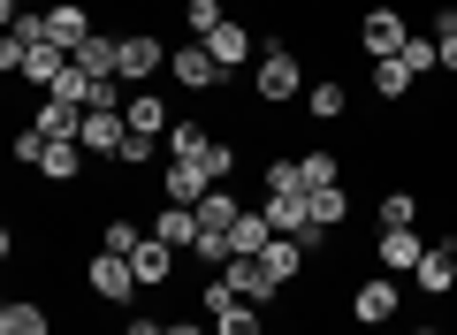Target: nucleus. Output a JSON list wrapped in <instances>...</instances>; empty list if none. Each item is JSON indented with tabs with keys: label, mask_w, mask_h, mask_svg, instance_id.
I'll return each instance as SVG.
<instances>
[{
	"label": "nucleus",
	"mask_w": 457,
	"mask_h": 335,
	"mask_svg": "<svg viewBox=\"0 0 457 335\" xmlns=\"http://www.w3.org/2000/svg\"><path fill=\"white\" fill-rule=\"evenodd\" d=\"M252 92L267 99V107H282V99L305 92V69H297L290 46H260V69H252Z\"/></svg>",
	"instance_id": "1"
},
{
	"label": "nucleus",
	"mask_w": 457,
	"mask_h": 335,
	"mask_svg": "<svg viewBox=\"0 0 457 335\" xmlns=\"http://www.w3.org/2000/svg\"><path fill=\"white\" fill-rule=\"evenodd\" d=\"M77 145H84L92 160H122V145H130V114H122V107H84Z\"/></svg>",
	"instance_id": "2"
},
{
	"label": "nucleus",
	"mask_w": 457,
	"mask_h": 335,
	"mask_svg": "<svg viewBox=\"0 0 457 335\" xmlns=\"http://www.w3.org/2000/svg\"><path fill=\"white\" fill-rule=\"evenodd\" d=\"M84 282H92V297H99V305H130L137 289H145V282H137V267H130L122 252H92V267H84Z\"/></svg>",
	"instance_id": "3"
},
{
	"label": "nucleus",
	"mask_w": 457,
	"mask_h": 335,
	"mask_svg": "<svg viewBox=\"0 0 457 335\" xmlns=\"http://www.w3.org/2000/svg\"><path fill=\"white\" fill-rule=\"evenodd\" d=\"M359 46H366V62H396V54L411 46V23L396 16V8H366V23H359Z\"/></svg>",
	"instance_id": "4"
},
{
	"label": "nucleus",
	"mask_w": 457,
	"mask_h": 335,
	"mask_svg": "<svg viewBox=\"0 0 457 335\" xmlns=\"http://www.w3.org/2000/svg\"><path fill=\"white\" fill-rule=\"evenodd\" d=\"M168 77H176L183 92H213V84H228V69L206 54V38H191V46H176V54H168Z\"/></svg>",
	"instance_id": "5"
},
{
	"label": "nucleus",
	"mask_w": 457,
	"mask_h": 335,
	"mask_svg": "<svg viewBox=\"0 0 457 335\" xmlns=\"http://www.w3.org/2000/svg\"><path fill=\"white\" fill-rule=\"evenodd\" d=\"M168 54H176V46H161L153 31H130V38H122V84H137V92H145V77H161Z\"/></svg>",
	"instance_id": "6"
},
{
	"label": "nucleus",
	"mask_w": 457,
	"mask_h": 335,
	"mask_svg": "<svg viewBox=\"0 0 457 335\" xmlns=\"http://www.w3.org/2000/svg\"><path fill=\"white\" fill-rule=\"evenodd\" d=\"M221 282L237 289L245 305H275V297H282V282L267 274V259H228V267H221Z\"/></svg>",
	"instance_id": "7"
},
{
	"label": "nucleus",
	"mask_w": 457,
	"mask_h": 335,
	"mask_svg": "<svg viewBox=\"0 0 457 335\" xmlns=\"http://www.w3.org/2000/svg\"><path fill=\"white\" fill-rule=\"evenodd\" d=\"M206 191H213L206 160H168V176H161V198H168V206H198Z\"/></svg>",
	"instance_id": "8"
},
{
	"label": "nucleus",
	"mask_w": 457,
	"mask_h": 335,
	"mask_svg": "<svg viewBox=\"0 0 457 335\" xmlns=\"http://www.w3.org/2000/svg\"><path fill=\"white\" fill-rule=\"evenodd\" d=\"M69 62H77V69H84V77H92V84H114V77H122V38L92 31V38H84L77 54H69Z\"/></svg>",
	"instance_id": "9"
},
{
	"label": "nucleus",
	"mask_w": 457,
	"mask_h": 335,
	"mask_svg": "<svg viewBox=\"0 0 457 335\" xmlns=\"http://www.w3.org/2000/svg\"><path fill=\"white\" fill-rule=\"evenodd\" d=\"M396 305H404V289H396L389 274H374V282L351 297V320H359V328H381V320H396Z\"/></svg>",
	"instance_id": "10"
},
{
	"label": "nucleus",
	"mask_w": 457,
	"mask_h": 335,
	"mask_svg": "<svg viewBox=\"0 0 457 335\" xmlns=\"http://www.w3.org/2000/svg\"><path fill=\"white\" fill-rule=\"evenodd\" d=\"M130 138H145V145H168V122H176V114H168V99L161 92H130Z\"/></svg>",
	"instance_id": "11"
},
{
	"label": "nucleus",
	"mask_w": 457,
	"mask_h": 335,
	"mask_svg": "<svg viewBox=\"0 0 457 335\" xmlns=\"http://www.w3.org/2000/svg\"><path fill=\"white\" fill-rule=\"evenodd\" d=\"M411 282H420L427 297H450L457 289V244H427V259L411 267Z\"/></svg>",
	"instance_id": "12"
},
{
	"label": "nucleus",
	"mask_w": 457,
	"mask_h": 335,
	"mask_svg": "<svg viewBox=\"0 0 457 335\" xmlns=\"http://www.w3.org/2000/svg\"><path fill=\"white\" fill-rule=\"evenodd\" d=\"M46 31H54V46H62V54H77L84 38H92V16H84V0H54V8H46Z\"/></svg>",
	"instance_id": "13"
},
{
	"label": "nucleus",
	"mask_w": 457,
	"mask_h": 335,
	"mask_svg": "<svg viewBox=\"0 0 457 335\" xmlns=\"http://www.w3.org/2000/svg\"><path fill=\"white\" fill-rule=\"evenodd\" d=\"M267 244H275V222H267V206H245V214H237V229H228V252H237V259H260Z\"/></svg>",
	"instance_id": "14"
},
{
	"label": "nucleus",
	"mask_w": 457,
	"mask_h": 335,
	"mask_svg": "<svg viewBox=\"0 0 457 335\" xmlns=\"http://www.w3.org/2000/svg\"><path fill=\"white\" fill-rule=\"evenodd\" d=\"M153 237L176 244V252H198V237H206V229H198V206H161L153 214Z\"/></svg>",
	"instance_id": "15"
},
{
	"label": "nucleus",
	"mask_w": 457,
	"mask_h": 335,
	"mask_svg": "<svg viewBox=\"0 0 457 335\" xmlns=\"http://www.w3.org/2000/svg\"><path fill=\"white\" fill-rule=\"evenodd\" d=\"M176 244H161V237H145V244H137V252H130V267H137V282H145V289H168V274H176Z\"/></svg>",
	"instance_id": "16"
},
{
	"label": "nucleus",
	"mask_w": 457,
	"mask_h": 335,
	"mask_svg": "<svg viewBox=\"0 0 457 335\" xmlns=\"http://www.w3.org/2000/svg\"><path fill=\"white\" fill-rule=\"evenodd\" d=\"M206 54H213V62H221V69H228V77H237V69H245V62H252V54H260V46H252V31H245V23L228 16V23H221V31H213V38H206Z\"/></svg>",
	"instance_id": "17"
},
{
	"label": "nucleus",
	"mask_w": 457,
	"mask_h": 335,
	"mask_svg": "<svg viewBox=\"0 0 457 335\" xmlns=\"http://www.w3.org/2000/svg\"><path fill=\"white\" fill-rule=\"evenodd\" d=\"M38 176H46V183H77V176H84V145H77V138H46Z\"/></svg>",
	"instance_id": "18"
},
{
	"label": "nucleus",
	"mask_w": 457,
	"mask_h": 335,
	"mask_svg": "<svg viewBox=\"0 0 457 335\" xmlns=\"http://www.w3.org/2000/svg\"><path fill=\"white\" fill-rule=\"evenodd\" d=\"M420 259H427L420 229H381V267H389V274H411Z\"/></svg>",
	"instance_id": "19"
},
{
	"label": "nucleus",
	"mask_w": 457,
	"mask_h": 335,
	"mask_svg": "<svg viewBox=\"0 0 457 335\" xmlns=\"http://www.w3.org/2000/svg\"><path fill=\"white\" fill-rule=\"evenodd\" d=\"M31 130H46V138H77V130H84V107H69V99H46V92H38Z\"/></svg>",
	"instance_id": "20"
},
{
	"label": "nucleus",
	"mask_w": 457,
	"mask_h": 335,
	"mask_svg": "<svg viewBox=\"0 0 457 335\" xmlns=\"http://www.w3.org/2000/svg\"><path fill=\"white\" fill-rule=\"evenodd\" d=\"M237 214H245V198L228 191V183H213V191L198 198V229H221V237H228V229H237Z\"/></svg>",
	"instance_id": "21"
},
{
	"label": "nucleus",
	"mask_w": 457,
	"mask_h": 335,
	"mask_svg": "<svg viewBox=\"0 0 457 335\" xmlns=\"http://www.w3.org/2000/svg\"><path fill=\"white\" fill-rule=\"evenodd\" d=\"M62 69H69V54H62V46H54V38H46V46H31V54H23V69H16V77H23V84H31V92H46V84H54V77H62Z\"/></svg>",
	"instance_id": "22"
},
{
	"label": "nucleus",
	"mask_w": 457,
	"mask_h": 335,
	"mask_svg": "<svg viewBox=\"0 0 457 335\" xmlns=\"http://www.w3.org/2000/svg\"><path fill=\"white\" fill-rule=\"evenodd\" d=\"M305 114H312V122H343V114H351V92H343L336 77L305 84Z\"/></svg>",
	"instance_id": "23"
},
{
	"label": "nucleus",
	"mask_w": 457,
	"mask_h": 335,
	"mask_svg": "<svg viewBox=\"0 0 457 335\" xmlns=\"http://www.w3.org/2000/svg\"><path fill=\"white\" fill-rule=\"evenodd\" d=\"M260 259H267V274H275V282H282V289H290V282H297V274H305V244H297V237H275V244H267V252H260Z\"/></svg>",
	"instance_id": "24"
},
{
	"label": "nucleus",
	"mask_w": 457,
	"mask_h": 335,
	"mask_svg": "<svg viewBox=\"0 0 457 335\" xmlns=\"http://www.w3.org/2000/svg\"><path fill=\"white\" fill-rule=\"evenodd\" d=\"M0 335H54V313L31 305V297H16L8 313H0Z\"/></svg>",
	"instance_id": "25"
},
{
	"label": "nucleus",
	"mask_w": 457,
	"mask_h": 335,
	"mask_svg": "<svg viewBox=\"0 0 457 335\" xmlns=\"http://www.w3.org/2000/svg\"><path fill=\"white\" fill-rule=\"evenodd\" d=\"M343 222H351V191H343V183H328V191H312V229L328 237V229H343Z\"/></svg>",
	"instance_id": "26"
},
{
	"label": "nucleus",
	"mask_w": 457,
	"mask_h": 335,
	"mask_svg": "<svg viewBox=\"0 0 457 335\" xmlns=\"http://www.w3.org/2000/svg\"><path fill=\"white\" fill-rule=\"evenodd\" d=\"M145 237H153V229H137L130 214H114V222L99 229V252H122V259H130V252H137V244H145Z\"/></svg>",
	"instance_id": "27"
},
{
	"label": "nucleus",
	"mask_w": 457,
	"mask_h": 335,
	"mask_svg": "<svg viewBox=\"0 0 457 335\" xmlns=\"http://www.w3.org/2000/svg\"><path fill=\"white\" fill-rule=\"evenodd\" d=\"M411 84H420V77L404 69V54H396V62H374V92L381 99H411Z\"/></svg>",
	"instance_id": "28"
},
{
	"label": "nucleus",
	"mask_w": 457,
	"mask_h": 335,
	"mask_svg": "<svg viewBox=\"0 0 457 335\" xmlns=\"http://www.w3.org/2000/svg\"><path fill=\"white\" fill-rule=\"evenodd\" d=\"M206 130H198V122H168V160H198V153H206Z\"/></svg>",
	"instance_id": "29"
},
{
	"label": "nucleus",
	"mask_w": 457,
	"mask_h": 335,
	"mask_svg": "<svg viewBox=\"0 0 457 335\" xmlns=\"http://www.w3.org/2000/svg\"><path fill=\"white\" fill-rule=\"evenodd\" d=\"M183 23H191V38H213V31H221V0H183Z\"/></svg>",
	"instance_id": "30"
},
{
	"label": "nucleus",
	"mask_w": 457,
	"mask_h": 335,
	"mask_svg": "<svg viewBox=\"0 0 457 335\" xmlns=\"http://www.w3.org/2000/svg\"><path fill=\"white\" fill-rule=\"evenodd\" d=\"M260 313H267V305H228V313L213 320V335H267V328H260Z\"/></svg>",
	"instance_id": "31"
},
{
	"label": "nucleus",
	"mask_w": 457,
	"mask_h": 335,
	"mask_svg": "<svg viewBox=\"0 0 457 335\" xmlns=\"http://www.w3.org/2000/svg\"><path fill=\"white\" fill-rule=\"evenodd\" d=\"M404 69H411V77H435V69H442V38H420V31H411V46H404Z\"/></svg>",
	"instance_id": "32"
},
{
	"label": "nucleus",
	"mask_w": 457,
	"mask_h": 335,
	"mask_svg": "<svg viewBox=\"0 0 457 335\" xmlns=\"http://www.w3.org/2000/svg\"><path fill=\"white\" fill-rule=\"evenodd\" d=\"M411 222H420V198H411V191H389V198H381V229H411Z\"/></svg>",
	"instance_id": "33"
},
{
	"label": "nucleus",
	"mask_w": 457,
	"mask_h": 335,
	"mask_svg": "<svg viewBox=\"0 0 457 335\" xmlns=\"http://www.w3.org/2000/svg\"><path fill=\"white\" fill-rule=\"evenodd\" d=\"M328 183H343V160L336 153H305V191H328Z\"/></svg>",
	"instance_id": "34"
},
{
	"label": "nucleus",
	"mask_w": 457,
	"mask_h": 335,
	"mask_svg": "<svg viewBox=\"0 0 457 335\" xmlns=\"http://www.w3.org/2000/svg\"><path fill=\"white\" fill-rule=\"evenodd\" d=\"M198 160H206V176H213V183H228V176H237V145H228V138H213Z\"/></svg>",
	"instance_id": "35"
},
{
	"label": "nucleus",
	"mask_w": 457,
	"mask_h": 335,
	"mask_svg": "<svg viewBox=\"0 0 457 335\" xmlns=\"http://www.w3.org/2000/svg\"><path fill=\"white\" fill-rule=\"evenodd\" d=\"M260 183H267V191H305V160H275Z\"/></svg>",
	"instance_id": "36"
},
{
	"label": "nucleus",
	"mask_w": 457,
	"mask_h": 335,
	"mask_svg": "<svg viewBox=\"0 0 457 335\" xmlns=\"http://www.w3.org/2000/svg\"><path fill=\"white\" fill-rule=\"evenodd\" d=\"M38 153H46V130L23 122V130H16V168H38Z\"/></svg>",
	"instance_id": "37"
},
{
	"label": "nucleus",
	"mask_w": 457,
	"mask_h": 335,
	"mask_svg": "<svg viewBox=\"0 0 457 335\" xmlns=\"http://www.w3.org/2000/svg\"><path fill=\"white\" fill-rule=\"evenodd\" d=\"M122 335H168V320H130Z\"/></svg>",
	"instance_id": "38"
},
{
	"label": "nucleus",
	"mask_w": 457,
	"mask_h": 335,
	"mask_svg": "<svg viewBox=\"0 0 457 335\" xmlns=\"http://www.w3.org/2000/svg\"><path fill=\"white\" fill-rule=\"evenodd\" d=\"M168 335H213V328H198V320H168Z\"/></svg>",
	"instance_id": "39"
},
{
	"label": "nucleus",
	"mask_w": 457,
	"mask_h": 335,
	"mask_svg": "<svg viewBox=\"0 0 457 335\" xmlns=\"http://www.w3.org/2000/svg\"><path fill=\"white\" fill-rule=\"evenodd\" d=\"M442 69H450V77H457V38H442Z\"/></svg>",
	"instance_id": "40"
},
{
	"label": "nucleus",
	"mask_w": 457,
	"mask_h": 335,
	"mask_svg": "<svg viewBox=\"0 0 457 335\" xmlns=\"http://www.w3.org/2000/svg\"><path fill=\"white\" fill-rule=\"evenodd\" d=\"M411 335H442V328H411Z\"/></svg>",
	"instance_id": "41"
},
{
	"label": "nucleus",
	"mask_w": 457,
	"mask_h": 335,
	"mask_svg": "<svg viewBox=\"0 0 457 335\" xmlns=\"http://www.w3.org/2000/svg\"><path fill=\"white\" fill-rule=\"evenodd\" d=\"M46 8H54V0H46Z\"/></svg>",
	"instance_id": "42"
}]
</instances>
